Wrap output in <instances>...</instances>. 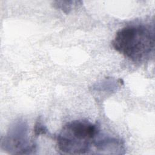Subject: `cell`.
<instances>
[{
  "instance_id": "obj_1",
  "label": "cell",
  "mask_w": 155,
  "mask_h": 155,
  "mask_svg": "<svg viewBox=\"0 0 155 155\" xmlns=\"http://www.w3.org/2000/svg\"><path fill=\"white\" fill-rule=\"evenodd\" d=\"M112 46L134 62L146 61L154 53V30L142 24L124 27L116 33Z\"/></svg>"
},
{
  "instance_id": "obj_2",
  "label": "cell",
  "mask_w": 155,
  "mask_h": 155,
  "mask_svg": "<svg viewBox=\"0 0 155 155\" xmlns=\"http://www.w3.org/2000/svg\"><path fill=\"white\" fill-rule=\"evenodd\" d=\"M98 132V127L87 120L69 122L63 126L57 136L58 148L64 154L89 153Z\"/></svg>"
},
{
  "instance_id": "obj_3",
  "label": "cell",
  "mask_w": 155,
  "mask_h": 155,
  "mask_svg": "<svg viewBox=\"0 0 155 155\" xmlns=\"http://www.w3.org/2000/svg\"><path fill=\"white\" fill-rule=\"evenodd\" d=\"M1 148L11 154H31L36 151V145L30 141L28 125L23 120L15 121L6 134L2 137Z\"/></svg>"
},
{
  "instance_id": "obj_4",
  "label": "cell",
  "mask_w": 155,
  "mask_h": 155,
  "mask_svg": "<svg viewBox=\"0 0 155 155\" xmlns=\"http://www.w3.org/2000/svg\"><path fill=\"white\" fill-rule=\"evenodd\" d=\"M93 145L97 154H122L125 153L124 143L116 138H105L94 142Z\"/></svg>"
},
{
  "instance_id": "obj_5",
  "label": "cell",
  "mask_w": 155,
  "mask_h": 155,
  "mask_svg": "<svg viewBox=\"0 0 155 155\" xmlns=\"http://www.w3.org/2000/svg\"><path fill=\"white\" fill-rule=\"evenodd\" d=\"M34 131H35V135L38 136L40 134H45L47 133V130L45 127L42 124V123L39 119V120L37 121V122L35 125Z\"/></svg>"
}]
</instances>
